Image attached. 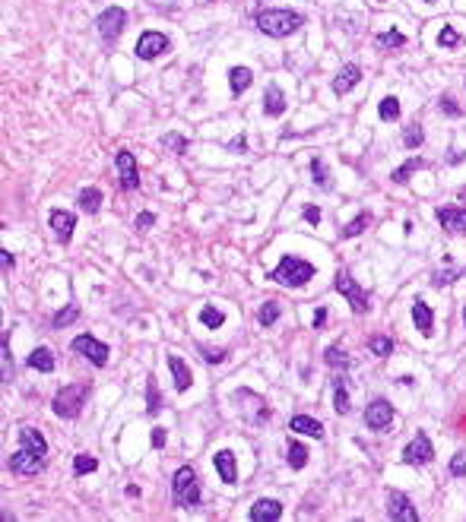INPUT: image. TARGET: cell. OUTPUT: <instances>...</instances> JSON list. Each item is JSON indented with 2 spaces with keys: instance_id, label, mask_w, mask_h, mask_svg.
Wrapping results in <instances>:
<instances>
[{
  "instance_id": "obj_1",
  "label": "cell",
  "mask_w": 466,
  "mask_h": 522,
  "mask_svg": "<svg viewBox=\"0 0 466 522\" xmlns=\"http://www.w3.org/2000/svg\"><path fill=\"white\" fill-rule=\"evenodd\" d=\"M48 456V443L42 437V431L35 427H19V449L10 456V472L13 475H35L42 465H45Z\"/></svg>"
},
{
  "instance_id": "obj_2",
  "label": "cell",
  "mask_w": 466,
  "mask_h": 522,
  "mask_svg": "<svg viewBox=\"0 0 466 522\" xmlns=\"http://www.w3.org/2000/svg\"><path fill=\"white\" fill-rule=\"evenodd\" d=\"M301 26H305V16L295 10H260L257 13V29L270 38H286Z\"/></svg>"
},
{
  "instance_id": "obj_3",
  "label": "cell",
  "mask_w": 466,
  "mask_h": 522,
  "mask_svg": "<svg viewBox=\"0 0 466 522\" xmlns=\"http://www.w3.org/2000/svg\"><path fill=\"white\" fill-rule=\"evenodd\" d=\"M267 279L286 285V288H301V285H308L311 279H314V266H311L308 260H301V257L286 254L283 260H279V266L273 269Z\"/></svg>"
},
{
  "instance_id": "obj_4",
  "label": "cell",
  "mask_w": 466,
  "mask_h": 522,
  "mask_svg": "<svg viewBox=\"0 0 466 522\" xmlns=\"http://www.w3.org/2000/svg\"><path fill=\"white\" fill-rule=\"evenodd\" d=\"M172 491H174V503L184 510H194L200 503V485H197V472L190 465H181L172 478Z\"/></svg>"
},
{
  "instance_id": "obj_5",
  "label": "cell",
  "mask_w": 466,
  "mask_h": 522,
  "mask_svg": "<svg viewBox=\"0 0 466 522\" xmlns=\"http://www.w3.org/2000/svg\"><path fill=\"white\" fill-rule=\"evenodd\" d=\"M86 395H89V383H70V386H64L51 402L54 415L57 418H76L86 405Z\"/></svg>"
},
{
  "instance_id": "obj_6",
  "label": "cell",
  "mask_w": 466,
  "mask_h": 522,
  "mask_svg": "<svg viewBox=\"0 0 466 522\" xmlns=\"http://www.w3.org/2000/svg\"><path fill=\"white\" fill-rule=\"evenodd\" d=\"M333 288L339 291V295H343V298L349 301V307H352V313H365L368 310V291L365 288H359V285H355V279L349 276V272H339L337 276V282H333Z\"/></svg>"
},
{
  "instance_id": "obj_7",
  "label": "cell",
  "mask_w": 466,
  "mask_h": 522,
  "mask_svg": "<svg viewBox=\"0 0 466 522\" xmlns=\"http://www.w3.org/2000/svg\"><path fill=\"white\" fill-rule=\"evenodd\" d=\"M96 26H98V35L105 38V41H118V35L124 32V26H127V13L120 7H108V10H102Z\"/></svg>"
},
{
  "instance_id": "obj_8",
  "label": "cell",
  "mask_w": 466,
  "mask_h": 522,
  "mask_svg": "<svg viewBox=\"0 0 466 522\" xmlns=\"http://www.w3.org/2000/svg\"><path fill=\"white\" fill-rule=\"evenodd\" d=\"M431 459H435V449H431L429 434L419 431L413 440L406 443V449H403V463L406 465H429Z\"/></svg>"
},
{
  "instance_id": "obj_9",
  "label": "cell",
  "mask_w": 466,
  "mask_h": 522,
  "mask_svg": "<svg viewBox=\"0 0 466 522\" xmlns=\"http://www.w3.org/2000/svg\"><path fill=\"white\" fill-rule=\"evenodd\" d=\"M73 351H80L83 358H89L96 367H105L108 364V345L105 342H98V339H92L89 333H83V336H76L73 339Z\"/></svg>"
},
{
  "instance_id": "obj_10",
  "label": "cell",
  "mask_w": 466,
  "mask_h": 522,
  "mask_svg": "<svg viewBox=\"0 0 466 522\" xmlns=\"http://www.w3.org/2000/svg\"><path fill=\"white\" fill-rule=\"evenodd\" d=\"M168 48H172V45H168V38L162 35V32H143V35L136 38L134 51H136V57H140V60H156L159 54L168 51Z\"/></svg>"
},
{
  "instance_id": "obj_11",
  "label": "cell",
  "mask_w": 466,
  "mask_h": 522,
  "mask_svg": "<svg viewBox=\"0 0 466 522\" xmlns=\"http://www.w3.org/2000/svg\"><path fill=\"white\" fill-rule=\"evenodd\" d=\"M387 516H391L393 522H419V513H415V507L409 503L406 494H400V491H391V494H387Z\"/></svg>"
},
{
  "instance_id": "obj_12",
  "label": "cell",
  "mask_w": 466,
  "mask_h": 522,
  "mask_svg": "<svg viewBox=\"0 0 466 522\" xmlns=\"http://www.w3.org/2000/svg\"><path fill=\"white\" fill-rule=\"evenodd\" d=\"M114 165H118V171H120V187H124V190H136V187H140V171H136L134 152L120 149L118 156H114Z\"/></svg>"
},
{
  "instance_id": "obj_13",
  "label": "cell",
  "mask_w": 466,
  "mask_h": 522,
  "mask_svg": "<svg viewBox=\"0 0 466 522\" xmlns=\"http://www.w3.org/2000/svg\"><path fill=\"white\" fill-rule=\"evenodd\" d=\"M391 421H393V405L387 402V399H375V402L365 409V425H368L371 431H384Z\"/></svg>"
},
{
  "instance_id": "obj_14",
  "label": "cell",
  "mask_w": 466,
  "mask_h": 522,
  "mask_svg": "<svg viewBox=\"0 0 466 522\" xmlns=\"http://www.w3.org/2000/svg\"><path fill=\"white\" fill-rule=\"evenodd\" d=\"M435 216H438V222H441L444 232L466 234V209H460V206H441V209H435Z\"/></svg>"
},
{
  "instance_id": "obj_15",
  "label": "cell",
  "mask_w": 466,
  "mask_h": 522,
  "mask_svg": "<svg viewBox=\"0 0 466 522\" xmlns=\"http://www.w3.org/2000/svg\"><path fill=\"white\" fill-rule=\"evenodd\" d=\"M241 393L251 399V405H238L241 415L248 418L251 425H263V421H270V409H267V402H263L257 393H251V389H241Z\"/></svg>"
},
{
  "instance_id": "obj_16",
  "label": "cell",
  "mask_w": 466,
  "mask_h": 522,
  "mask_svg": "<svg viewBox=\"0 0 466 522\" xmlns=\"http://www.w3.org/2000/svg\"><path fill=\"white\" fill-rule=\"evenodd\" d=\"M51 228H54V238L67 244V241L73 238L76 216H73V212H64V209H54V212H51Z\"/></svg>"
},
{
  "instance_id": "obj_17",
  "label": "cell",
  "mask_w": 466,
  "mask_h": 522,
  "mask_svg": "<svg viewBox=\"0 0 466 522\" xmlns=\"http://www.w3.org/2000/svg\"><path fill=\"white\" fill-rule=\"evenodd\" d=\"M413 323L425 339L435 336V313H431V307L425 304V301H415L413 304Z\"/></svg>"
},
{
  "instance_id": "obj_18",
  "label": "cell",
  "mask_w": 466,
  "mask_h": 522,
  "mask_svg": "<svg viewBox=\"0 0 466 522\" xmlns=\"http://www.w3.org/2000/svg\"><path fill=\"white\" fill-rule=\"evenodd\" d=\"M213 465H216L219 478H222L226 485H235V478H238V465H235V453H232V449H219V453L213 456Z\"/></svg>"
},
{
  "instance_id": "obj_19",
  "label": "cell",
  "mask_w": 466,
  "mask_h": 522,
  "mask_svg": "<svg viewBox=\"0 0 466 522\" xmlns=\"http://www.w3.org/2000/svg\"><path fill=\"white\" fill-rule=\"evenodd\" d=\"M279 516H283V503L279 500H257L254 507H251V522H276Z\"/></svg>"
},
{
  "instance_id": "obj_20",
  "label": "cell",
  "mask_w": 466,
  "mask_h": 522,
  "mask_svg": "<svg viewBox=\"0 0 466 522\" xmlns=\"http://www.w3.org/2000/svg\"><path fill=\"white\" fill-rule=\"evenodd\" d=\"M263 114L267 118H283L286 114V95H283V89H279L276 82H270V89L263 95Z\"/></svg>"
},
{
  "instance_id": "obj_21",
  "label": "cell",
  "mask_w": 466,
  "mask_h": 522,
  "mask_svg": "<svg viewBox=\"0 0 466 522\" xmlns=\"http://www.w3.org/2000/svg\"><path fill=\"white\" fill-rule=\"evenodd\" d=\"M359 80H361V67L359 64H346V67L333 76V92H337V95H346Z\"/></svg>"
},
{
  "instance_id": "obj_22",
  "label": "cell",
  "mask_w": 466,
  "mask_h": 522,
  "mask_svg": "<svg viewBox=\"0 0 466 522\" xmlns=\"http://www.w3.org/2000/svg\"><path fill=\"white\" fill-rule=\"evenodd\" d=\"M168 367H172V377H174V389L178 393H188L194 377H190V367L178 358V355H168Z\"/></svg>"
},
{
  "instance_id": "obj_23",
  "label": "cell",
  "mask_w": 466,
  "mask_h": 522,
  "mask_svg": "<svg viewBox=\"0 0 466 522\" xmlns=\"http://www.w3.org/2000/svg\"><path fill=\"white\" fill-rule=\"evenodd\" d=\"M289 431L305 434V437H317V440L323 437V425L321 421H314L311 415H295L292 421H289Z\"/></svg>"
},
{
  "instance_id": "obj_24",
  "label": "cell",
  "mask_w": 466,
  "mask_h": 522,
  "mask_svg": "<svg viewBox=\"0 0 466 522\" xmlns=\"http://www.w3.org/2000/svg\"><path fill=\"white\" fill-rule=\"evenodd\" d=\"M26 364H29L32 371L51 373V371H54V355H51V348H45V345H42V348H35V351L29 355V361H26Z\"/></svg>"
},
{
  "instance_id": "obj_25",
  "label": "cell",
  "mask_w": 466,
  "mask_h": 522,
  "mask_svg": "<svg viewBox=\"0 0 466 522\" xmlns=\"http://www.w3.org/2000/svg\"><path fill=\"white\" fill-rule=\"evenodd\" d=\"M251 82H254V73H251L248 67H232L228 70V86H232L235 95H241L244 89H251Z\"/></svg>"
},
{
  "instance_id": "obj_26",
  "label": "cell",
  "mask_w": 466,
  "mask_h": 522,
  "mask_svg": "<svg viewBox=\"0 0 466 522\" xmlns=\"http://www.w3.org/2000/svg\"><path fill=\"white\" fill-rule=\"evenodd\" d=\"M333 409H337V415H349V389H346V383H343V377H337L333 380Z\"/></svg>"
},
{
  "instance_id": "obj_27",
  "label": "cell",
  "mask_w": 466,
  "mask_h": 522,
  "mask_svg": "<svg viewBox=\"0 0 466 522\" xmlns=\"http://www.w3.org/2000/svg\"><path fill=\"white\" fill-rule=\"evenodd\" d=\"M80 209H83V212H89V216H96L98 212V206H102V190H98V187H89V190H83V194H80Z\"/></svg>"
},
{
  "instance_id": "obj_28",
  "label": "cell",
  "mask_w": 466,
  "mask_h": 522,
  "mask_svg": "<svg viewBox=\"0 0 466 522\" xmlns=\"http://www.w3.org/2000/svg\"><path fill=\"white\" fill-rule=\"evenodd\" d=\"M323 361H327V364L333 367V371H346L349 364H352V361H349V355L343 348H339V345H330V348L323 351Z\"/></svg>"
},
{
  "instance_id": "obj_29",
  "label": "cell",
  "mask_w": 466,
  "mask_h": 522,
  "mask_svg": "<svg viewBox=\"0 0 466 522\" xmlns=\"http://www.w3.org/2000/svg\"><path fill=\"white\" fill-rule=\"evenodd\" d=\"M311 174H314V184L321 187V190H330L333 180H330V171H327V165H323V158H311Z\"/></svg>"
},
{
  "instance_id": "obj_30",
  "label": "cell",
  "mask_w": 466,
  "mask_h": 522,
  "mask_svg": "<svg viewBox=\"0 0 466 522\" xmlns=\"http://www.w3.org/2000/svg\"><path fill=\"white\" fill-rule=\"evenodd\" d=\"M419 168H425V162H422V158H409V162H403L397 171H393V184H406L409 174L419 171Z\"/></svg>"
},
{
  "instance_id": "obj_31",
  "label": "cell",
  "mask_w": 466,
  "mask_h": 522,
  "mask_svg": "<svg viewBox=\"0 0 466 522\" xmlns=\"http://www.w3.org/2000/svg\"><path fill=\"white\" fill-rule=\"evenodd\" d=\"M276 320H279V304L276 301H267V304L257 310V323H260V326H273Z\"/></svg>"
},
{
  "instance_id": "obj_32",
  "label": "cell",
  "mask_w": 466,
  "mask_h": 522,
  "mask_svg": "<svg viewBox=\"0 0 466 522\" xmlns=\"http://www.w3.org/2000/svg\"><path fill=\"white\" fill-rule=\"evenodd\" d=\"M96 469H98V459L89 453H80L73 459V475H89V472H96Z\"/></svg>"
},
{
  "instance_id": "obj_33",
  "label": "cell",
  "mask_w": 466,
  "mask_h": 522,
  "mask_svg": "<svg viewBox=\"0 0 466 522\" xmlns=\"http://www.w3.org/2000/svg\"><path fill=\"white\" fill-rule=\"evenodd\" d=\"M403 45H406V35L397 32V29L381 32V35H377V48H403Z\"/></svg>"
},
{
  "instance_id": "obj_34",
  "label": "cell",
  "mask_w": 466,
  "mask_h": 522,
  "mask_svg": "<svg viewBox=\"0 0 466 522\" xmlns=\"http://www.w3.org/2000/svg\"><path fill=\"white\" fill-rule=\"evenodd\" d=\"M289 465H292V469H305V465H308V449L295 440L289 443Z\"/></svg>"
},
{
  "instance_id": "obj_35",
  "label": "cell",
  "mask_w": 466,
  "mask_h": 522,
  "mask_svg": "<svg viewBox=\"0 0 466 522\" xmlns=\"http://www.w3.org/2000/svg\"><path fill=\"white\" fill-rule=\"evenodd\" d=\"M200 323H204L206 329H219L226 323V317H222V310H216V307H204V310H200Z\"/></svg>"
},
{
  "instance_id": "obj_36",
  "label": "cell",
  "mask_w": 466,
  "mask_h": 522,
  "mask_svg": "<svg viewBox=\"0 0 466 522\" xmlns=\"http://www.w3.org/2000/svg\"><path fill=\"white\" fill-rule=\"evenodd\" d=\"M377 114H381V120H397L400 118V102L393 95H387L381 104H377Z\"/></svg>"
},
{
  "instance_id": "obj_37",
  "label": "cell",
  "mask_w": 466,
  "mask_h": 522,
  "mask_svg": "<svg viewBox=\"0 0 466 522\" xmlns=\"http://www.w3.org/2000/svg\"><path fill=\"white\" fill-rule=\"evenodd\" d=\"M422 140H425V133H422L419 124H409V127L403 130V146H406V149H419Z\"/></svg>"
},
{
  "instance_id": "obj_38",
  "label": "cell",
  "mask_w": 466,
  "mask_h": 522,
  "mask_svg": "<svg viewBox=\"0 0 466 522\" xmlns=\"http://www.w3.org/2000/svg\"><path fill=\"white\" fill-rule=\"evenodd\" d=\"M368 222H371V216H368V212H361V216H355L352 222H349L346 228H343V238H359V234L365 232V225H368Z\"/></svg>"
},
{
  "instance_id": "obj_39",
  "label": "cell",
  "mask_w": 466,
  "mask_h": 522,
  "mask_svg": "<svg viewBox=\"0 0 466 522\" xmlns=\"http://www.w3.org/2000/svg\"><path fill=\"white\" fill-rule=\"evenodd\" d=\"M76 317H80V307L76 304H70V307H64V310H57L54 313V329H60V326H70V323L76 320Z\"/></svg>"
},
{
  "instance_id": "obj_40",
  "label": "cell",
  "mask_w": 466,
  "mask_h": 522,
  "mask_svg": "<svg viewBox=\"0 0 466 522\" xmlns=\"http://www.w3.org/2000/svg\"><path fill=\"white\" fill-rule=\"evenodd\" d=\"M368 348L375 351L377 358H387V355L393 351V342H391L387 336H371V339H368Z\"/></svg>"
},
{
  "instance_id": "obj_41",
  "label": "cell",
  "mask_w": 466,
  "mask_h": 522,
  "mask_svg": "<svg viewBox=\"0 0 466 522\" xmlns=\"http://www.w3.org/2000/svg\"><path fill=\"white\" fill-rule=\"evenodd\" d=\"M0 361H3V383H10V380H13V358H10L7 336L0 339Z\"/></svg>"
},
{
  "instance_id": "obj_42",
  "label": "cell",
  "mask_w": 466,
  "mask_h": 522,
  "mask_svg": "<svg viewBox=\"0 0 466 522\" xmlns=\"http://www.w3.org/2000/svg\"><path fill=\"white\" fill-rule=\"evenodd\" d=\"M438 45L447 48V51H451V48H460V32L454 29V26H444L441 35H438Z\"/></svg>"
},
{
  "instance_id": "obj_43",
  "label": "cell",
  "mask_w": 466,
  "mask_h": 522,
  "mask_svg": "<svg viewBox=\"0 0 466 522\" xmlns=\"http://www.w3.org/2000/svg\"><path fill=\"white\" fill-rule=\"evenodd\" d=\"M146 411H150V415H159V409H162V402H159V389H156V380H152L150 377V383H146Z\"/></svg>"
},
{
  "instance_id": "obj_44",
  "label": "cell",
  "mask_w": 466,
  "mask_h": 522,
  "mask_svg": "<svg viewBox=\"0 0 466 522\" xmlns=\"http://www.w3.org/2000/svg\"><path fill=\"white\" fill-rule=\"evenodd\" d=\"M162 146H168V149H174V152H178V156H184V152H188V140H184V136H181V133H165V136H162Z\"/></svg>"
},
{
  "instance_id": "obj_45",
  "label": "cell",
  "mask_w": 466,
  "mask_h": 522,
  "mask_svg": "<svg viewBox=\"0 0 466 522\" xmlns=\"http://www.w3.org/2000/svg\"><path fill=\"white\" fill-rule=\"evenodd\" d=\"M438 108H441V114H447V118H460V114H463V108H460V104L454 102L451 95H444V98H441V104H438Z\"/></svg>"
},
{
  "instance_id": "obj_46",
  "label": "cell",
  "mask_w": 466,
  "mask_h": 522,
  "mask_svg": "<svg viewBox=\"0 0 466 522\" xmlns=\"http://www.w3.org/2000/svg\"><path fill=\"white\" fill-rule=\"evenodd\" d=\"M451 475H457V478H463V475H466V453L451 456Z\"/></svg>"
},
{
  "instance_id": "obj_47",
  "label": "cell",
  "mask_w": 466,
  "mask_h": 522,
  "mask_svg": "<svg viewBox=\"0 0 466 522\" xmlns=\"http://www.w3.org/2000/svg\"><path fill=\"white\" fill-rule=\"evenodd\" d=\"M200 351H204V361H206V364H222V361H226V351H213V348H200Z\"/></svg>"
},
{
  "instance_id": "obj_48",
  "label": "cell",
  "mask_w": 466,
  "mask_h": 522,
  "mask_svg": "<svg viewBox=\"0 0 466 522\" xmlns=\"http://www.w3.org/2000/svg\"><path fill=\"white\" fill-rule=\"evenodd\" d=\"M152 225H156V216H152V212H140V216H136V228H140V232L152 228Z\"/></svg>"
},
{
  "instance_id": "obj_49",
  "label": "cell",
  "mask_w": 466,
  "mask_h": 522,
  "mask_svg": "<svg viewBox=\"0 0 466 522\" xmlns=\"http://www.w3.org/2000/svg\"><path fill=\"white\" fill-rule=\"evenodd\" d=\"M457 276H460V272H435V276H431V285H438V288H441V285L454 282Z\"/></svg>"
},
{
  "instance_id": "obj_50",
  "label": "cell",
  "mask_w": 466,
  "mask_h": 522,
  "mask_svg": "<svg viewBox=\"0 0 466 522\" xmlns=\"http://www.w3.org/2000/svg\"><path fill=\"white\" fill-rule=\"evenodd\" d=\"M321 209H317V206H308V209H305V222H308V225H321Z\"/></svg>"
},
{
  "instance_id": "obj_51",
  "label": "cell",
  "mask_w": 466,
  "mask_h": 522,
  "mask_svg": "<svg viewBox=\"0 0 466 522\" xmlns=\"http://www.w3.org/2000/svg\"><path fill=\"white\" fill-rule=\"evenodd\" d=\"M152 447L156 449L165 447V427H152Z\"/></svg>"
},
{
  "instance_id": "obj_52",
  "label": "cell",
  "mask_w": 466,
  "mask_h": 522,
  "mask_svg": "<svg viewBox=\"0 0 466 522\" xmlns=\"http://www.w3.org/2000/svg\"><path fill=\"white\" fill-rule=\"evenodd\" d=\"M228 149H232V152H244V149H248V140H244V136H235V140L228 142Z\"/></svg>"
},
{
  "instance_id": "obj_53",
  "label": "cell",
  "mask_w": 466,
  "mask_h": 522,
  "mask_svg": "<svg viewBox=\"0 0 466 522\" xmlns=\"http://www.w3.org/2000/svg\"><path fill=\"white\" fill-rule=\"evenodd\" d=\"M323 323H327V310H323V307H317V313H314V329H321Z\"/></svg>"
},
{
  "instance_id": "obj_54",
  "label": "cell",
  "mask_w": 466,
  "mask_h": 522,
  "mask_svg": "<svg viewBox=\"0 0 466 522\" xmlns=\"http://www.w3.org/2000/svg\"><path fill=\"white\" fill-rule=\"evenodd\" d=\"M0 260H3V269H13V254H10V250H0Z\"/></svg>"
},
{
  "instance_id": "obj_55",
  "label": "cell",
  "mask_w": 466,
  "mask_h": 522,
  "mask_svg": "<svg viewBox=\"0 0 466 522\" xmlns=\"http://www.w3.org/2000/svg\"><path fill=\"white\" fill-rule=\"evenodd\" d=\"M463 323H466V307H463Z\"/></svg>"
},
{
  "instance_id": "obj_56",
  "label": "cell",
  "mask_w": 466,
  "mask_h": 522,
  "mask_svg": "<svg viewBox=\"0 0 466 522\" xmlns=\"http://www.w3.org/2000/svg\"><path fill=\"white\" fill-rule=\"evenodd\" d=\"M425 3H435V0H425Z\"/></svg>"
}]
</instances>
